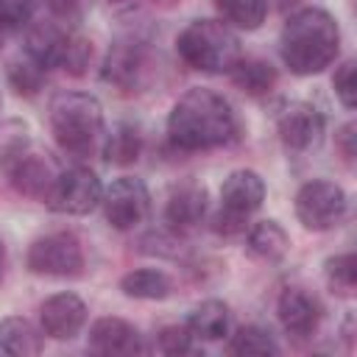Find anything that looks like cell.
Here are the masks:
<instances>
[{"instance_id":"cell-1","label":"cell","mask_w":357,"mask_h":357,"mask_svg":"<svg viewBox=\"0 0 357 357\" xmlns=\"http://www.w3.org/2000/svg\"><path fill=\"white\" fill-rule=\"evenodd\" d=\"M167 137L178 151H212L240 137V120L231 103L209 89H187L167 114Z\"/></svg>"},{"instance_id":"cell-2","label":"cell","mask_w":357,"mask_h":357,"mask_svg":"<svg viewBox=\"0 0 357 357\" xmlns=\"http://www.w3.org/2000/svg\"><path fill=\"white\" fill-rule=\"evenodd\" d=\"M340 50V28L324 8H298L284 20L279 53L293 75H315L326 70Z\"/></svg>"},{"instance_id":"cell-3","label":"cell","mask_w":357,"mask_h":357,"mask_svg":"<svg viewBox=\"0 0 357 357\" xmlns=\"http://www.w3.org/2000/svg\"><path fill=\"white\" fill-rule=\"evenodd\" d=\"M50 131L64 153L86 156L103 134V106L89 92H59L50 100Z\"/></svg>"},{"instance_id":"cell-4","label":"cell","mask_w":357,"mask_h":357,"mask_svg":"<svg viewBox=\"0 0 357 357\" xmlns=\"http://www.w3.org/2000/svg\"><path fill=\"white\" fill-rule=\"evenodd\" d=\"M181 61L201 73H229L240 59V39L231 25L220 20H192L176 36Z\"/></svg>"},{"instance_id":"cell-5","label":"cell","mask_w":357,"mask_h":357,"mask_svg":"<svg viewBox=\"0 0 357 357\" xmlns=\"http://www.w3.org/2000/svg\"><path fill=\"white\" fill-rule=\"evenodd\" d=\"M265 201V181L257 170H231L223 178L220 187V212L215 215L212 229L218 234H240L248 223V218L262 206Z\"/></svg>"},{"instance_id":"cell-6","label":"cell","mask_w":357,"mask_h":357,"mask_svg":"<svg viewBox=\"0 0 357 357\" xmlns=\"http://www.w3.org/2000/svg\"><path fill=\"white\" fill-rule=\"evenodd\" d=\"M349 212V195L329 178H312L296 192V218L310 231L335 229Z\"/></svg>"},{"instance_id":"cell-7","label":"cell","mask_w":357,"mask_h":357,"mask_svg":"<svg viewBox=\"0 0 357 357\" xmlns=\"http://www.w3.org/2000/svg\"><path fill=\"white\" fill-rule=\"evenodd\" d=\"M25 265L36 276L73 279V276H81L84 271V251L73 234L56 231V234H45L31 243Z\"/></svg>"},{"instance_id":"cell-8","label":"cell","mask_w":357,"mask_h":357,"mask_svg":"<svg viewBox=\"0 0 357 357\" xmlns=\"http://www.w3.org/2000/svg\"><path fill=\"white\" fill-rule=\"evenodd\" d=\"M103 198V184L89 167L61 170L45 198L53 212L61 215H89Z\"/></svg>"},{"instance_id":"cell-9","label":"cell","mask_w":357,"mask_h":357,"mask_svg":"<svg viewBox=\"0 0 357 357\" xmlns=\"http://www.w3.org/2000/svg\"><path fill=\"white\" fill-rule=\"evenodd\" d=\"M103 215L106 223L117 231H128L134 226H139L148 212H151V192L145 187L142 178L134 176H120L114 178L106 190H103Z\"/></svg>"},{"instance_id":"cell-10","label":"cell","mask_w":357,"mask_h":357,"mask_svg":"<svg viewBox=\"0 0 357 357\" xmlns=\"http://www.w3.org/2000/svg\"><path fill=\"white\" fill-rule=\"evenodd\" d=\"M145 73H148V47L139 39L114 42L100 67V78L123 92L139 89L145 84Z\"/></svg>"},{"instance_id":"cell-11","label":"cell","mask_w":357,"mask_h":357,"mask_svg":"<svg viewBox=\"0 0 357 357\" xmlns=\"http://www.w3.org/2000/svg\"><path fill=\"white\" fill-rule=\"evenodd\" d=\"M276 131L287 151H312L324 137V114L307 100H290L276 117Z\"/></svg>"},{"instance_id":"cell-12","label":"cell","mask_w":357,"mask_h":357,"mask_svg":"<svg viewBox=\"0 0 357 357\" xmlns=\"http://www.w3.org/2000/svg\"><path fill=\"white\" fill-rule=\"evenodd\" d=\"M276 315H279V324L282 329L290 335V337H312L321 326V318H324V307L321 301L304 290V287H284L279 301H276Z\"/></svg>"},{"instance_id":"cell-13","label":"cell","mask_w":357,"mask_h":357,"mask_svg":"<svg viewBox=\"0 0 357 357\" xmlns=\"http://www.w3.org/2000/svg\"><path fill=\"white\" fill-rule=\"evenodd\" d=\"M42 332L53 340H73L86 324V304L75 293H53L39 307Z\"/></svg>"},{"instance_id":"cell-14","label":"cell","mask_w":357,"mask_h":357,"mask_svg":"<svg viewBox=\"0 0 357 357\" xmlns=\"http://www.w3.org/2000/svg\"><path fill=\"white\" fill-rule=\"evenodd\" d=\"M8 181L11 187L25 195V198H36V201H45L56 176H59V167L53 165V159L47 153H33V151H25L20 159H14L8 167Z\"/></svg>"},{"instance_id":"cell-15","label":"cell","mask_w":357,"mask_h":357,"mask_svg":"<svg viewBox=\"0 0 357 357\" xmlns=\"http://www.w3.org/2000/svg\"><path fill=\"white\" fill-rule=\"evenodd\" d=\"M89 349L95 354H106V357H114V354H137L142 351V335L137 332L134 324H128L126 318H117V315H106V318H98L92 326H89Z\"/></svg>"},{"instance_id":"cell-16","label":"cell","mask_w":357,"mask_h":357,"mask_svg":"<svg viewBox=\"0 0 357 357\" xmlns=\"http://www.w3.org/2000/svg\"><path fill=\"white\" fill-rule=\"evenodd\" d=\"M206 206H209L206 187L198 184V181H181V184H176V187L170 190V195H167V204H165V223H167L173 231L192 229L195 223L204 220Z\"/></svg>"},{"instance_id":"cell-17","label":"cell","mask_w":357,"mask_h":357,"mask_svg":"<svg viewBox=\"0 0 357 357\" xmlns=\"http://www.w3.org/2000/svg\"><path fill=\"white\" fill-rule=\"evenodd\" d=\"M184 326L192 332L195 340H209V343H215V340L229 337L231 312H229V307H226L223 301L206 298V301H201V304L187 315Z\"/></svg>"},{"instance_id":"cell-18","label":"cell","mask_w":357,"mask_h":357,"mask_svg":"<svg viewBox=\"0 0 357 357\" xmlns=\"http://www.w3.org/2000/svg\"><path fill=\"white\" fill-rule=\"evenodd\" d=\"M67 36L70 33L61 31L56 22H33V25H28L25 56H31L45 70L59 67V59H61V50H64Z\"/></svg>"},{"instance_id":"cell-19","label":"cell","mask_w":357,"mask_h":357,"mask_svg":"<svg viewBox=\"0 0 357 357\" xmlns=\"http://www.w3.org/2000/svg\"><path fill=\"white\" fill-rule=\"evenodd\" d=\"M290 248L287 231L276 220H259L245 234V251L259 262H279Z\"/></svg>"},{"instance_id":"cell-20","label":"cell","mask_w":357,"mask_h":357,"mask_svg":"<svg viewBox=\"0 0 357 357\" xmlns=\"http://www.w3.org/2000/svg\"><path fill=\"white\" fill-rule=\"evenodd\" d=\"M45 346L39 329L20 315H8L0 321V351L14 354V357H33Z\"/></svg>"},{"instance_id":"cell-21","label":"cell","mask_w":357,"mask_h":357,"mask_svg":"<svg viewBox=\"0 0 357 357\" xmlns=\"http://www.w3.org/2000/svg\"><path fill=\"white\" fill-rule=\"evenodd\" d=\"M120 290L128 298H139V301H162L173 293V282L165 271L159 268H137L128 271L120 279Z\"/></svg>"},{"instance_id":"cell-22","label":"cell","mask_w":357,"mask_h":357,"mask_svg":"<svg viewBox=\"0 0 357 357\" xmlns=\"http://www.w3.org/2000/svg\"><path fill=\"white\" fill-rule=\"evenodd\" d=\"M229 75H231V84L251 98L268 95L276 86V67L265 59H237Z\"/></svg>"},{"instance_id":"cell-23","label":"cell","mask_w":357,"mask_h":357,"mask_svg":"<svg viewBox=\"0 0 357 357\" xmlns=\"http://www.w3.org/2000/svg\"><path fill=\"white\" fill-rule=\"evenodd\" d=\"M142 153V134L134 123H117L112 128V134L106 137V145H103V156L106 162L117 165V167H128L139 159Z\"/></svg>"},{"instance_id":"cell-24","label":"cell","mask_w":357,"mask_h":357,"mask_svg":"<svg viewBox=\"0 0 357 357\" xmlns=\"http://www.w3.org/2000/svg\"><path fill=\"white\" fill-rule=\"evenodd\" d=\"M226 25L240 31H257L268 17V0H212Z\"/></svg>"},{"instance_id":"cell-25","label":"cell","mask_w":357,"mask_h":357,"mask_svg":"<svg viewBox=\"0 0 357 357\" xmlns=\"http://www.w3.org/2000/svg\"><path fill=\"white\" fill-rule=\"evenodd\" d=\"M229 351L240 354V357H265V354H279V343L273 340V335L257 324L240 326L231 340H229Z\"/></svg>"},{"instance_id":"cell-26","label":"cell","mask_w":357,"mask_h":357,"mask_svg":"<svg viewBox=\"0 0 357 357\" xmlns=\"http://www.w3.org/2000/svg\"><path fill=\"white\" fill-rule=\"evenodd\" d=\"M25 151H31V128H28V123H22L17 117L3 120L0 123V165L8 167Z\"/></svg>"},{"instance_id":"cell-27","label":"cell","mask_w":357,"mask_h":357,"mask_svg":"<svg viewBox=\"0 0 357 357\" xmlns=\"http://www.w3.org/2000/svg\"><path fill=\"white\" fill-rule=\"evenodd\" d=\"M45 73H47V70H45L42 64H36L31 56H20V59H14V61L8 64V84H11L20 95L31 98V95H36V92L42 89Z\"/></svg>"},{"instance_id":"cell-28","label":"cell","mask_w":357,"mask_h":357,"mask_svg":"<svg viewBox=\"0 0 357 357\" xmlns=\"http://www.w3.org/2000/svg\"><path fill=\"white\" fill-rule=\"evenodd\" d=\"M324 276H326L332 293L337 290V293L349 296V293L354 290V282H357V257H354L351 251L329 257V259L324 262Z\"/></svg>"},{"instance_id":"cell-29","label":"cell","mask_w":357,"mask_h":357,"mask_svg":"<svg viewBox=\"0 0 357 357\" xmlns=\"http://www.w3.org/2000/svg\"><path fill=\"white\" fill-rule=\"evenodd\" d=\"M36 11V0H0V36L17 33L31 25Z\"/></svg>"},{"instance_id":"cell-30","label":"cell","mask_w":357,"mask_h":357,"mask_svg":"<svg viewBox=\"0 0 357 357\" xmlns=\"http://www.w3.org/2000/svg\"><path fill=\"white\" fill-rule=\"evenodd\" d=\"M89 61H92V42H89V39H84V36L70 33V36H67V42H64V50H61L59 67H61L64 73H70V75H75V78H78V75H84V73H86Z\"/></svg>"},{"instance_id":"cell-31","label":"cell","mask_w":357,"mask_h":357,"mask_svg":"<svg viewBox=\"0 0 357 357\" xmlns=\"http://www.w3.org/2000/svg\"><path fill=\"white\" fill-rule=\"evenodd\" d=\"M192 332L184 326V324H170V326H162L159 335H156V346L159 351L165 354H192L195 351V343H192Z\"/></svg>"},{"instance_id":"cell-32","label":"cell","mask_w":357,"mask_h":357,"mask_svg":"<svg viewBox=\"0 0 357 357\" xmlns=\"http://www.w3.org/2000/svg\"><path fill=\"white\" fill-rule=\"evenodd\" d=\"M332 86H335V95L337 100L346 106V109H354L357 103V78H354V61H343L335 75H332Z\"/></svg>"},{"instance_id":"cell-33","label":"cell","mask_w":357,"mask_h":357,"mask_svg":"<svg viewBox=\"0 0 357 357\" xmlns=\"http://www.w3.org/2000/svg\"><path fill=\"white\" fill-rule=\"evenodd\" d=\"M45 6L50 8V14L56 20L78 22L84 17V11L89 8V0H45Z\"/></svg>"},{"instance_id":"cell-34","label":"cell","mask_w":357,"mask_h":357,"mask_svg":"<svg viewBox=\"0 0 357 357\" xmlns=\"http://www.w3.org/2000/svg\"><path fill=\"white\" fill-rule=\"evenodd\" d=\"M357 128H354V123H346L337 134H335V145H337V151H340V156L346 159V162H351L354 159V153H357V145H354V139H357V134H354Z\"/></svg>"},{"instance_id":"cell-35","label":"cell","mask_w":357,"mask_h":357,"mask_svg":"<svg viewBox=\"0 0 357 357\" xmlns=\"http://www.w3.org/2000/svg\"><path fill=\"white\" fill-rule=\"evenodd\" d=\"M3 268H6V248L0 243V279H3Z\"/></svg>"},{"instance_id":"cell-36","label":"cell","mask_w":357,"mask_h":357,"mask_svg":"<svg viewBox=\"0 0 357 357\" xmlns=\"http://www.w3.org/2000/svg\"><path fill=\"white\" fill-rule=\"evenodd\" d=\"M153 3H173V0H153Z\"/></svg>"},{"instance_id":"cell-37","label":"cell","mask_w":357,"mask_h":357,"mask_svg":"<svg viewBox=\"0 0 357 357\" xmlns=\"http://www.w3.org/2000/svg\"><path fill=\"white\" fill-rule=\"evenodd\" d=\"M109 3H123V0H109Z\"/></svg>"},{"instance_id":"cell-38","label":"cell","mask_w":357,"mask_h":357,"mask_svg":"<svg viewBox=\"0 0 357 357\" xmlns=\"http://www.w3.org/2000/svg\"><path fill=\"white\" fill-rule=\"evenodd\" d=\"M0 106H3V98H0Z\"/></svg>"}]
</instances>
